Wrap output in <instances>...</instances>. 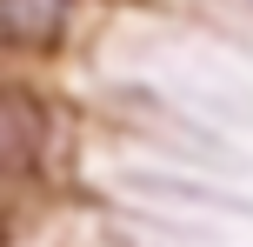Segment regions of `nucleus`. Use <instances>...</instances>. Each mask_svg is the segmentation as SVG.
Masks as SVG:
<instances>
[{
    "instance_id": "nucleus-1",
    "label": "nucleus",
    "mask_w": 253,
    "mask_h": 247,
    "mask_svg": "<svg viewBox=\"0 0 253 247\" xmlns=\"http://www.w3.org/2000/svg\"><path fill=\"white\" fill-rule=\"evenodd\" d=\"M60 114L53 100L20 74H0V194H34L53 174Z\"/></svg>"
},
{
    "instance_id": "nucleus-2",
    "label": "nucleus",
    "mask_w": 253,
    "mask_h": 247,
    "mask_svg": "<svg viewBox=\"0 0 253 247\" xmlns=\"http://www.w3.org/2000/svg\"><path fill=\"white\" fill-rule=\"evenodd\" d=\"M80 0H0V60H47L67 47Z\"/></svg>"
},
{
    "instance_id": "nucleus-3",
    "label": "nucleus",
    "mask_w": 253,
    "mask_h": 247,
    "mask_svg": "<svg viewBox=\"0 0 253 247\" xmlns=\"http://www.w3.org/2000/svg\"><path fill=\"white\" fill-rule=\"evenodd\" d=\"M20 234V214H13V194H0V247H13Z\"/></svg>"
}]
</instances>
